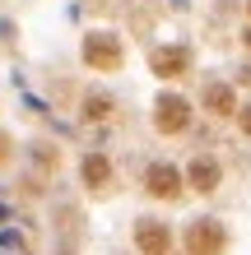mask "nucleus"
Returning a JSON list of instances; mask_svg holds the SVG:
<instances>
[{"label":"nucleus","instance_id":"nucleus-1","mask_svg":"<svg viewBox=\"0 0 251 255\" xmlns=\"http://www.w3.org/2000/svg\"><path fill=\"white\" fill-rule=\"evenodd\" d=\"M224 228L219 223H210V218H200L196 228L186 232V246H191V255H224Z\"/></svg>","mask_w":251,"mask_h":255},{"label":"nucleus","instance_id":"nucleus-2","mask_svg":"<svg viewBox=\"0 0 251 255\" xmlns=\"http://www.w3.org/2000/svg\"><path fill=\"white\" fill-rule=\"evenodd\" d=\"M186 121H191V107H186V98H158V107H154V126L163 130V134L186 130Z\"/></svg>","mask_w":251,"mask_h":255},{"label":"nucleus","instance_id":"nucleus-3","mask_svg":"<svg viewBox=\"0 0 251 255\" xmlns=\"http://www.w3.org/2000/svg\"><path fill=\"white\" fill-rule=\"evenodd\" d=\"M84 56H88V61H93V65L112 70L116 61H121V47H116V42H112L107 33H93V37H88V47H84Z\"/></svg>","mask_w":251,"mask_h":255},{"label":"nucleus","instance_id":"nucleus-4","mask_svg":"<svg viewBox=\"0 0 251 255\" xmlns=\"http://www.w3.org/2000/svg\"><path fill=\"white\" fill-rule=\"evenodd\" d=\"M144 186H149L154 195H163V200H172V195L182 190V176H177V167H168V162H158V167H149V176H144Z\"/></svg>","mask_w":251,"mask_h":255},{"label":"nucleus","instance_id":"nucleus-5","mask_svg":"<svg viewBox=\"0 0 251 255\" xmlns=\"http://www.w3.org/2000/svg\"><path fill=\"white\" fill-rule=\"evenodd\" d=\"M135 242L144 255H168V228H158V223H140Z\"/></svg>","mask_w":251,"mask_h":255},{"label":"nucleus","instance_id":"nucleus-6","mask_svg":"<svg viewBox=\"0 0 251 255\" xmlns=\"http://www.w3.org/2000/svg\"><path fill=\"white\" fill-rule=\"evenodd\" d=\"M186 61H191L186 47H163V51H154V74H168V79H172V74L186 70Z\"/></svg>","mask_w":251,"mask_h":255},{"label":"nucleus","instance_id":"nucleus-7","mask_svg":"<svg viewBox=\"0 0 251 255\" xmlns=\"http://www.w3.org/2000/svg\"><path fill=\"white\" fill-rule=\"evenodd\" d=\"M191 186L196 190H214L219 186V162L214 158H196L191 162Z\"/></svg>","mask_w":251,"mask_h":255},{"label":"nucleus","instance_id":"nucleus-8","mask_svg":"<svg viewBox=\"0 0 251 255\" xmlns=\"http://www.w3.org/2000/svg\"><path fill=\"white\" fill-rule=\"evenodd\" d=\"M205 98H210V107H214L219 116L238 112V98H233V88H228V84H214V88H210V93H205Z\"/></svg>","mask_w":251,"mask_h":255},{"label":"nucleus","instance_id":"nucleus-9","mask_svg":"<svg viewBox=\"0 0 251 255\" xmlns=\"http://www.w3.org/2000/svg\"><path fill=\"white\" fill-rule=\"evenodd\" d=\"M84 176H88V181H102V176H107V162H102V158H93V162H88V167H84Z\"/></svg>","mask_w":251,"mask_h":255},{"label":"nucleus","instance_id":"nucleus-10","mask_svg":"<svg viewBox=\"0 0 251 255\" xmlns=\"http://www.w3.org/2000/svg\"><path fill=\"white\" fill-rule=\"evenodd\" d=\"M242 130H247V134H251V107H247V112H242Z\"/></svg>","mask_w":251,"mask_h":255},{"label":"nucleus","instance_id":"nucleus-11","mask_svg":"<svg viewBox=\"0 0 251 255\" xmlns=\"http://www.w3.org/2000/svg\"><path fill=\"white\" fill-rule=\"evenodd\" d=\"M247 47H251V33H247Z\"/></svg>","mask_w":251,"mask_h":255}]
</instances>
